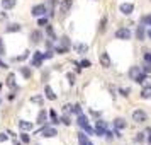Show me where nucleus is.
<instances>
[{
	"label": "nucleus",
	"instance_id": "nucleus-1",
	"mask_svg": "<svg viewBox=\"0 0 151 145\" xmlns=\"http://www.w3.org/2000/svg\"><path fill=\"white\" fill-rule=\"evenodd\" d=\"M132 119H134L136 123H144V121L148 119V114H146L144 111H141V109H136L134 113H132Z\"/></svg>",
	"mask_w": 151,
	"mask_h": 145
},
{
	"label": "nucleus",
	"instance_id": "nucleus-2",
	"mask_svg": "<svg viewBox=\"0 0 151 145\" xmlns=\"http://www.w3.org/2000/svg\"><path fill=\"white\" fill-rule=\"evenodd\" d=\"M116 38L117 39H129L131 38V31L127 28H121L116 31Z\"/></svg>",
	"mask_w": 151,
	"mask_h": 145
},
{
	"label": "nucleus",
	"instance_id": "nucleus-3",
	"mask_svg": "<svg viewBox=\"0 0 151 145\" xmlns=\"http://www.w3.org/2000/svg\"><path fill=\"white\" fill-rule=\"evenodd\" d=\"M95 131H97V137H102V135H105V131H107V125H105V121H97Z\"/></svg>",
	"mask_w": 151,
	"mask_h": 145
},
{
	"label": "nucleus",
	"instance_id": "nucleus-4",
	"mask_svg": "<svg viewBox=\"0 0 151 145\" xmlns=\"http://www.w3.org/2000/svg\"><path fill=\"white\" fill-rule=\"evenodd\" d=\"M39 135H41V137L51 138V137H55V135H56V130H55V128H51V126H44L42 130H39Z\"/></svg>",
	"mask_w": 151,
	"mask_h": 145
},
{
	"label": "nucleus",
	"instance_id": "nucleus-5",
	"mask_svg": "<svg viewBox=\"0 0 151 145\" xmlns=\"http://www.w3.org/2000/svg\"><path fill=\"white\" fill-rule=\"evenodd\" d=\"M78 125H80L82 128H85V131H87V133H92V128H90L88 121H87V118L83 116V114H78Z\"/></svg>",
	"mask_w": 151,
	"mask_h": 145
},
{
	"label": "nucleus",
	"instance_id": "nucleus-6",
	"mask_svg": "<svg viewBox=\"0 0 151 145\" xmlns=\"http://www.w3.org/2000/svg\"><path fill=\"white\" fill-rule=\"evenodd\" d=\"M71 5H73V0H63L61 2V7H60V10H61V14H68V10L71 9Z\"/></svg>",
	"mask_w": 151,
	"mask_h": 145
},
{
	"label": "nucleus",
	"instance_id": "nucleus-7",
	"mask_svg": "<svg viewBox=\"0 0 151 145\" xmlns=\"http://www.w3.org/2000/svg\"><path fill=\"white\" fill-rule=\"evenodd\" d=\"M44 12H46V5H44V4H39V5H36V7L32 9V15H36V17L44 15Z\"/></svg>",
	"mask_w": 151,
	"mask_h": 145
},
{
	"label": "nucleus",
	"instance_id": "nucleus-8",
	"mask_svg": "<svg viewBox=\"0 0 151 145\" xmlns=\"http://www.w3.org/2000/svg\"><path fill=\"white\" fill-rule=\"evenodd\" d=\"M42 60H44V53H41V51H36L34 58H32V65H34V67H39V65L42 63Z\"/></svg>",
	"mask_w": 151,
	"mask_h": 145
},
{
	"label": "nucleus",
	"instance_id": "nucleus-9",
	"mask_svg": "<svg viewBox=\"0 0 151 145\" xmlns=\"http://www.w3.org/2000/svg\"><path fill=\"white\" fill-rule=\"evenodd\" d=\"M100 63H102L104 68H109L110 65H112V62H110V58H109V53H102L100 55Z\"/></svg>",
	"mask_w": 151,
	"mask_h": 145
},
{
	"label": "nucleus",
	"instance_id": "nucleus-10",
	"mask_svg": "<svg viewBox=\"0 0 151 145\" xmlns=\"http://www.w3.org/2000/svg\"><path fill=\"white\" fill-rule=\"evenodd\" d=\"M132 10H134V5H132V4H122V5H121V12H122V14H131Z\"/></svg>",
	"mask_w": 151,
	"mask_h": 145
},
{
	"label": "nucleus",
	"instance_id": "nucleus-11",
	"mask_svg": "<svg viewBox=\"0 0 151 145\" xmlns=\"http://www.w3.org/2000/svg\"><path fill=\"white\" fill-rule=\"evenodd\" d=\"M44 92H46V97H48L49 101H55V99H56V94L53 92V89H51L49 85H46V87H44Z\"/></svg>",
	"mask_w": 151,
	"mask_h": 145
},
{
	"label": "nucleus",
	"instance_id": "nucleus-12",
	"mask_svg": "<svg viewBox=\"0 0 151 145\" xmlns=\"http://www.w3.org/2000/svg\"><path fill=\"white\" fill-rule=\"evenodd\" d=\"M73 48H75L78 53H87V51H88V46H87V44H82V43H76V44H73Z\"/></svg>",
	"mask_w": 151,
	"mask_h": 145
},
{
	"label": "nucleus",
	"instance_id": "nucleus-13",
	"mask_svg": "<svg viewBox=\"0 0 151 145\" xmlns=\"http://www.w3.org/2000/svg\"><path fill=\"white\" fill-rule=\"evenodd\" d=\"M78 142H80V145H93L88 140V137H85L83 133H78Z\"/></svg>",
	"mask_w": 151,
	"mask_h": 145
},
{
	"label": "nucleus",
	"instance_id": "nucleus-14",
	"mask_svg": "<svg viewBox=\"0 0 151 145\" xmlns=\"http://www.w3.org/2000/svg\"><path fill=\"white\" fill-rule=\"evenodd\" d=\"M41 38H42L41 31H34V33L31 34V39H32V43H34V44H37V43L41 41Z\"/></svg>",
	"mask_w": 151,
	"mask_h": 145
},
{
	"label": "nucleus",
	"instance_id": "nucleus-15",
	"mask_svg": "<svg viewBox=\"0 0 151 145\" xmlns=\"http://www.w3.org/2000/svg\"><path fill=\"white\" fill-rule=\"evenodd\" d=\"M114 126H116L117 130H122V128H126V121H124L122 118H117L116 121H114Z\"/></svg>",
	"mask_w": 151,
	"mask_h": 145
},
{
	"label": "nucleus",
	"instance_id": "nucleus-16",
	"mask_svg": "<svg viewBox=\"0 0 151 145\" xmlns=\"http://www.w3.org/2000/svg\"><path fill=\"white\" fill-rule=\"evenodd\" d=\"M141 97L143 99H150L151 97V85H146L143 89V92H141Z\"/></svg>",
	"mask_w": 151,
	"mask_h": 145
},
{
	"label": "nucleus",
	"instance_id": "nucleus-17",
	"mask_svg": "<svg viewBox=\"0 0 151 145\" xmlns=\"http://www.w3.org/2000/svg\"><path fill=\"white\" fill-rule=\"evenodd\" d=\"M17 0H2V7L4 9H12Z\"/></svg>",
	"mask_w": 151,
	"mask_h": 145
},
{
	"label": "nucleus",
	"instance_id": "nucleus-18",
	"mask_svg": "<svg viewBox=\"0 0 151 145\" xmlns=\"http://www.w3.org/2000/svg\"><path fill=\"white\" fill-rule=\"evenodd\" d=\"M19 126H21L22 130H32V123H29V121H19Z\"/></svg>",
	"mask_w": 151,
	"mask_h": 145
},
{
	"label": "nucleus",
	"instance_id": "nucleus-19",
	"mask_svg": "<svg viewBox=\"0 0 151 145\" xmlns=\"http://www.w3.org/2000/svg\"><path fill=\"white\" fill-rule=\"evenodd\" d=\"M141 72H143V70L139 68V67H132V68L129 70V77L131 79H134V77H136L137 74H141Z\"/></svg>",
	"mask_w": 151,
	"mask_h": 145
},
{
	"label": "nucleus",
	"instance_id": "nucleus-20",
	"mask_svg": "<svg viewBox=\"0 0 151 145\" xmlns=\"http://www.w3.org/2000/svg\"><path fill=\"white\" fill-rule=\"evenodd\" d=\"M105 29H107V17L104 15L102 21H100V29H99V31H100V33H105Z\"/></svg>",
	"mask_w": 151,
	"mask_h": 145
},
{
	"label": "nucleus",
	"instance_id": "nucleus-21",
	"mask_svg": "<svg viewBox=\"0 0 151 145\" xmlns=\"http://www.w3.org/2000/svg\"><path fill=\"white\" fill-rule=\"evenodd\" d=\"M136 36H137V39H144V28H143V26H139V28H137Z\"/></svg>",
	"mask_w": 151,
	"mask_h": 145
},
{
	"label": "nucleus",
	"instance_id": "nucleus-22",
	"mask_svg": "<svg viewBox=\"0 0 151 145\" xmlns=\"http://www.w3.org/2000/svg\"><path fill=\"white\" fill-rule=\"evenodd\" d=\"M7 31H9V33H14V31H21V26H19V24H10V26L7 28Z\"/></svg>",
	"mask_w": 151,
	"mask_h": 145
},
{
	"label": "nucleus",
	"instance_id": "nucleus-23",
	"mask_svg": "<svg viewBox=\"0 0 151 145\" xmlns=\"http://www.w3.org/2000/svg\"><path fill=\"white\" fill-rule=\"evenodd\" d=\"M44 121H46V113H44V111H41V113H39V114H37V123H44Z\"/></svg>",
	"mask_w": 151,
	"mask_h": 145
},
{
	"label": "nucleus",
	"instance_id": "nucleus-24",
	"mask_svg": "<svg viewBox=\"0 0 151 145\" xmlns=\"http://www.w3.org/2000/svg\"><path fill=\"white\" fill-rule=\"evenodd\" d=\"M143 24L151 26V15H144V17H143Z\"/></svg>",
	"mask_w": 151,
	"mask_h": 145
},
{
	"label": "nucleus",
	"instance_id": "nucleus-25",
	"mask_svg": "<svg viewBox=\"0 0 151 145\" xmlns=\"http://www.w3.org/2000/svg\"><path fill=\"white\" fill-rule=\"evenodd\" d=\"M7 85H9V87H14V75H9V79H7Z\"/></svg>",
	"mask_w": 151,
	"mask_h": 145
},
{
	"label": "nucleus",
	"instance_id": "nucleus-26",
	"mask_svg": "<svg viewBox=\"0 0 151 145\" xmlns=\"http://www.w3.org/2000/svg\"><path fill=\"white\" fill-rule=\"evenodd\" d=\"M136 142H139V144L144 142V133H137V135H136Z\"/></svg>",
	"mask_w": 151,
	"mask_h": 145
},
{
	"label": "nucleus",
	"instance_id": "nucleus-27",
	"mask_svg": "<svg viewBox=\"0 0 151 145\" xmlns=\"http://www.w3.org/2000/svg\"><path fill=\"white\" fill-rule=\"evenodd\" d=\"M143 72H144V74L151 72V63H146V65H144V67H143Z\"/></svg>",
	"mask_w": 151,
	"mask_h": 145
},
{
	"label": "nucleus",
	"instance_id": "nucleus-28",
	"mask_svg": "<svg viewBox=\"0 0 151 145\" xmlns=\"http://www.w3.org/2000/svg\"><path fill=\"white\" fill-rule=\"evenodd\" d=\"M39 26H48V19L46 17H41L39 19Z\"/></svg>",
	"mask_w": 151,
	"mask_h": 145
},
{
	"label": "nucleus",
	"instance_id": "nucleus-29",
	"mask_svg": "<svg viewBox=\"0 0 151 145\" xmlns=\"http://www.w3.org/2000/svg\"><path fill=\"white\" fill-rule=\"evenodd\" d=\"M21 138H22V142H24V144H29V135H26V133H22V135H21Z\"/></svg>",
	"mask_w": 151,
	"mask_h": 145
},
{
	"label": "nucleus",
	"instance_id": "nucleus-30",
	"mask_svg": "<svg viewBox=\"0 0 151 145\" xmlns=\"http://www.w3.org/2000/svg\"><path fill=\"white\" fill-rule=\"evenodd\" d=\"M48 34L51 36V39H56V38H55V33H53V28H51V26H48Z\"/></svg>",
	"mask_w": 151,
	"mask_h": 145
},
{
	"label": "nucleus",
	"instance_id": "nucleus-31",
	"mask_svg": "<svg viewBox=\"0 0 151 145\" xmlns=\"http://www.w3.org/2000/svg\"><path fill=\"white\" fill-rule=\"evenodd\" d=\"M144 62L151 63V53H144Z\"/></svg>",
	"mask_w": 151,
	"mask_h": 145
},
{
	"label": "nucleus",
	"instance_id": "nucleus-32",
	"mask_svg": "<svg viewBox=\"0 0 151 145\" xmlns=\"http://www.w3.org/2000/svg\"><path fill=\"white\" fill-rule=\"evenodd\" d=\"M71 109H73V113H76V114H82V109H80V106H73Z\"/></svg>",
	"mask_w": 151,
	"mask_h": 145
},
{
	"label": "nucleus",
	"instance_id": "nucleus-33",
	"mask_svg": "<svg viewBox=\"0 0 151 145\" xmlns=\"http://www.w3.org/2000/svg\"><path fill=\"white\" fill-rule=\"evenodd\" d=\"M51 119H53V123H58V116H56L55 111H51Z\"/></svg>",
	"mask_w": 151,
	"mask_h": 145
},
{
	"label": "nucleus",
	"instance_id": "nucleus-34",
	"mask_svg": "<svg viewBox=\"0 0 151 145\" xmlns=\"http://www.w3.org/2000/svg\"><path fill=\"white\" fill-rule=\"evenodd\" d=\"M68 82H70V84L75 82V75H73V74H68Z\"/></svg>",
	"mask_w": 151,
	"mask_h": 145
},
{
	"label": "nucleus",
	"instance_id": "nucleus-35",
	"mask_svg": "<svg viewBox=\"0 0 151 145\" xmlns=\"http://www.w3.org/2000/svg\"><path fill=\"white\" fill-rule=\"evenodd\" d=\"M4 51H5V46H4V41H2V39H0V55H2V53H4Z\"/></svg>",
	"mask_w": 151,
	"mask_h": 145
},
{
	"label": "nucleus",
	"instance_id": "nucleus-36",
	"mask_svg": "<svg viewBox=\"0 0 151 145\" xmlns=\"http://www.w3.org/2000/svg\"><path fill=\"white\" fill-rule=\"evenodd\" d=\"M5 140H9V137L4 135V133H0V142H5Z\"/></svg>",
	"mask_w": 151,
	"mask_h": 145
},
{
	"label": "nucleus",
	"instance_id": "nucleus-37",
	"mask_svg": "<svg viewBox=\"0 0 151 145\" xmlns=\"http://www.w3.org/2000/svg\"><path fill=\"white\" fill-rule=\"evenodd\" d=\"M22 74H24V77H29V75H31V72H29L27 68H22Z\"/></svg>",
	"mask_w": 151,
	"mask_h": 145
},
{
	"label": "nucleus",
	"instance_id": "nucleus-38",
	"mask_svg": "<svg viewBox=\"0 0 151 145\" xmlns=\"http://www.w3.org/2000/svg\"><path fill=\"white\" fill-rule=\"evenodd\" d=\"M80 65H82V67H90V62H88V60H83Z\"/></svg>",
	"mask_w": 151,
	"mask_h": 145
},
{
	"label": "nucleus",
	"instance_id": "nucleus-39",
	"mask_svg": "<svg viewBox=\"0 0 151 145\" xmlns=\"http://www.w3.org/2000/svg\"><path fill=\"white\" fill-rule=\"evenodd\" d=\"M121 94H122V96H127V94H129V89H122L121 90Z\"/></svg>",
	"mask_w": 151,
	"mask_h": 145
},
{
	"label": "nucleus",
	"instance_id": "nucleus-40",
	"mask_svg": "<svg viewBox=\"0 0 151 145\" xmlns=\"http://www.w3.org/2000/svg\"><path fill=\"white\" fill-rule=\"evenodd\" d=\"M70 109H71V106H65V108H63V111H65V113H68Z\"/></svg>",
	"mask_w": 151,
	"mask_h": 145
},
{
	"label": "nucleus",
	"instance_id": "nucleus-41",
	"mask_svg": "<svg viewBox=\"0 0 151 145\" xmlns=\"http://www.w3.org/2000/svg\"><path fill=\"white\" fill-rule=\"evenodd\" d=\"M63 123H66V125H70V119H68V116H65V118H63Z\"/></svg>",
	"mask_w": 151,
	"mask_h": 145
},
{
	"label": "nucleus",
	"instance_id": "nucleus-42",
	"mask_svg": "<svg viewBox=\"0 0 151 145\" xmlns=\"http://www.w3.org/2000/svg\"><path fill=\"white\" fill-rule=\"evenodd\" d=\"M14 145H21V144H19V142H17V140H15V142H14Z\"/></svg>",
	"mask_w": 151,
	"mask_h": 145
},
{
	"label": "nucleus",
	"instance_id": "nucleus-43",
	"mask_svg": "<svg viewBox=\"0 0 151 145\" xmlns=\"http://www.w3.org/2000/svg\"><path fill=\"white\" fill-rule=\"evenodd\" d=\"M148 142H150V145H151V137H150V138H148Z\"/></svg>",
	"mask_w": 151,
	"mask_h": 145
},
{
	"label": "nucleus",
	"instance_id": "nucleus-44",
	"mask_svg": "<svg viewBox=\"0 0 151 145\" xmlns=\"http://www.w3.org/2000/svg\"><path fill=\"white\" fill-rule=\"evenodd\" d=\"M148 36H150V38H151V31H150V33H148Z\"/></svg>",
	"mask_w": 151,
	"mask_h": 145
}]
</instances>
